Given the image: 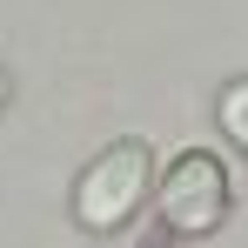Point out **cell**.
<instances>
[{"mask_svg":"<svg viewBox=\"0 0 248 248\" xmlns=\"http://www.w3.org/2000/svg\"><path fill=\"white\" fill-rule=\"evenodd\" d=\"M228 215V174L215 155H181V161L168 168V188H161V221L174 235H208L215 221Z\"/></svg>","mask_w":248,"mask_h":248,"instance_id":"7a4b0ae2","label":"cell"},{"mask_svg":"<svg viewBox=\"0 0 248 248\" xmlns=\"http://www.w3.org/2000/svg\"><path fill=\"white\" fill-rule=\"evenodd\" d=\"M0 101H7V81H0Z\"/></svg>","mask_w":248,"mask_h":248,"instance_id":"277c9868","label":"cell"},{"mask_svg":"<svg viewBox=\"0 0 248 248\" xmlns=\"http://www.w3.org/2000/svg\"><path fill=\"white\" fill-rule=\"evenodd\" d=\"M221 127L235 134V148H248V81L221 87Z\"/></svg>","mask_w":248,"mask_h":248,"instance_id":"3957f363","label":"cell"},{"mask_svg":"<svg viewBox=\"0 0 248 248\" xmlns=\"http://www.w3.org/2000/svg\"><path fill=\"white\" fill-rule=\"evenodd\" d=\"M161 248H168V242H161Z\"/></svg>","mask_w":248,"mask_h":248,"instance_id":"5b68a950","label":"cell"},{"mask_svg":"<svg viewBox=\"0 0 248 248\" xmlns=\"http://www.w3.org/2000/svg\"><path fill=\"white\" fill-rule=\"evenodd\" d=\"M141 195H148V148L121 141V148L94 155V168L74 181V221L94 228V235H108V228H121L141 208Z\"/></svg>","mask_w":248,"mask_h":248,"instance_id":"6da1fadb","label":"cell"}]
</instances>
